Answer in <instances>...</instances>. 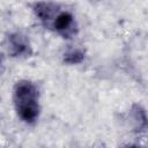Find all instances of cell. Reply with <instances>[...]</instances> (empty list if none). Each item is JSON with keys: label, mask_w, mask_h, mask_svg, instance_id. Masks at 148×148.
<instances>
[{"label": "cell", "mask_w": 148, "mask_h": 148, "mask_svg": "<svg viewBox=\"0 0 148 148\" xmlns=\"http://www.w3.org/2000/svg\"><path fill=\"white\" fill-rule=\"evenodd\" d=\"M13 103L17 117L25 124H35L40 113L39 90L29 80H20L13 90Z\"/></svg>", "instance_id": "obj_1"}, {"label": "cell", "mask_w": 148, "mask_h": 148, "mask_svg": "<svg viewBox=\"0 0 148 148\" xmlns=\"http://www.w3.org/2000/svg\"><path fill=\"white\" fill-rule=\"evenodd\" d=\"M47 28L52 29L54 32L64 38H72L77 30L74 15L71 12L60 8L47 25Z\"/></svg>", "instance_id": "obj_2"}, {"label": "cell", "mask_w": 148, "mask_h": 148, "mask_svg": "<svg viewBox=\"0 0 148 148\" xmlns=\"http://www.w3.org/2000/svg\"><path fill=\"white\" fill-rule=\"evenodd\" d=\"M8 52L12 57H29L32 50L28 37L21 32L12 34L8 37Z\"/></svg>", "instance_id": "obj_3"}, {"label": "cell", "mask_w": 148, "mask_h": 148, "mask_svg": "<svg viewBox=\"0 0 148 148\" xmlns=\"http://www.w3.org/2000/svg\"><path fill=\"white\" fill-rule=\"evenodd\" d=\"M64 56H65L64 60L67 64H72V65L73 64H80L84 58L83 51L80 49H69Z\"/></svg>", "instance_id": "obj_4"}]
</instances>
